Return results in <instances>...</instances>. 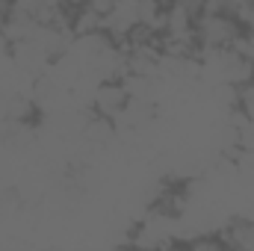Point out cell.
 <instances>
[{
  "instance_id": "6da1fadb",
  "label": "cell",
  "mask_w": 254,
  "mask_h": 251,
  "mask_svg": "<svg viewBox=\"0 0 254 251\" xmlns=\"http://www.w3.org/2000/svg\"><path fill=\"white\" fill-rule=\"evenodd\" d=\"M246 33L252 30H246L231 12H204L195 18V39L201 51H225Z\"/></svg>"
},
{
  "instance_id": "7a4b0ae2",
  "label": "cell",
  "mask_w": 254,
  "mask_h": 251,
  "mask_svg": "<svg viewBox=\"0 0 254 251\" xmlns=\"http://www.w3.org/2000/svg\"><path fill=\"white\" fill-rule=\"evenodd\" d=\"M127 101H130V92H127L125 83L116 80V77L113 80H98V86L92 92V110L98 116H104V119H113V122L122 116Z\"/></svg>"
},
{
  "instance_id": "3957f363",
  "label": "cell",
  "mask_w": 254,
  "mask_h": 251,
  "mask_svg": "<svg viewBox=\"0 0 254 251\" xmlns=\"http://www.w3.org/2000/svg\"><path fill=\"white\" fill-rule=\"evenodd\" d=\"M225 243V249L237 251H254V216H237L228 219L222 225V231H216Z\"/></svg>"
},
{
  "instance_id": "277c9868",
  "label": "cell",
  "mask_w": 254,
  "mask_h": 251,
  "mask_svg": "<svg viewBox=\"0 0 254 251\" xmlns=\"http://www.w3.org/2000/svg\"><path fill=\"white\" fill-rule=\"evenodd\" d=\"M71 33H74V39H89V36L104 33V15H98V12L89 9V6H80V9L74 12Z\"/></svg>"
},
{
  "instance_id": "5b68a950",
  "label": "cell",
  "mask_w": 254,
  "mask_h": 251,
  "mask_svg": "<svg viewBox=\"0 0 254 251\" xmlns=\"http://www.w3.org/2000/svg\"><path fill=\"white\" fill-rule=\"evenodd\" d=\"M184 246L192 249V251H222V249H225V243H222V237H219V234H198V237L187 240Z\"/></svg>"
},
{
  "instance_id": "8992f818",
  "label": "cell",
  "mask_w": 254,
  "mask_h": 251,
  "mask_svg": "<svg viewBox=\"0 0 254 251\" xmlns=\"http://www.w3.org/2000/svg\"><path fill=\"white\" fill-rule=\"evenodd\" d=\"M86 6H89V9H95L98 15H104V18H107V15L119 6V0H86Z\"/></svg>"
},
{
  "instance_id": "52a82bcc",
  "label": "cell",
  "mask_w": 254,
  "mask_h": 251,
  "mask_svg": "<svg viewBox=\"0 0 254 251\" xmlns=\"http://www.w3.org/2000/svg\"><path fill=\"white\" fill-rule=\"evenodd\" d=\"M65 3H71L74 9H80V6H86V0H65Z\"/></svg>"
}]
</instances>
